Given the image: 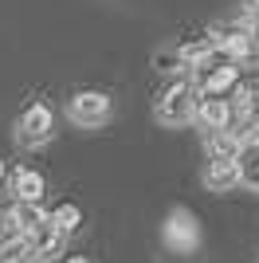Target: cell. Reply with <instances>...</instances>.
<instances>
[{"instance_id": "5b68a950", "label": "cell", "mask_w": 259, "mask_h": 263, "mask_svg": "<svg viewBox=\"0 0 259 263\" xmlns=\"http://www.w3.org/2000/svg\"><path fill=\"white\" fill-rule=\"evenodd\" d=\"M193 122H196V126H200L205 134L232 130V122H236V110H232V99H200V95H196Z\"/></svg>"}, {"instance_id": "30bf717a", "label": "cell", "mask_w": 259, "mask_h": 263, "mask_svg": "<svg viewBox=\"0 0 259 263\" xmlns=\"http://www.w3.org/2000/svg\"><path fill=\"white\" fill-rule=\"evenodd\" d=\"M205 185H208V193H232V189L239 185L236 161H208V169H205Z\"/></svg>"}, {"instance_id": "52a82bcc", "label": "cell", "mask_w": 259, "mask_h": 263, "mask_svg": "<svg viewBox=\"0 0 259 263\" xmlns=\"http://www.w3.org/2000/svg\"><path fill=\"white\" fill-rule=\"evenodd\" d=\"M0 220L8 224L12 236H28L35 224H43V220H47V209H43V204H28V200H12V209L4 212Z\"/></svg>"}, {"instance_id": "277c9868", "label": "cell", "mask_w": 259, "mask_h": 263, "mask_svg": "<svg viewBox=\"0 0 259 263\" xmlns=\"http://www.w3.org/2000/svg\"><path fill=\"white\" fill-rule=\"evenodd\" d=\"M161 240H165V248H169V252L193 255L196 248H200V224H196V216H193L189 209H173L169 216H165Z\"/></svg>"}, {"instance_id": "7a4b0ae2", "label": "cell", "mask_w": 259, "mask_h": 263, "mask_svg": "<svg viewBox=\"0 0 259 263\" xmlns=\"http://www.w3.org/2000/svg\"><path fill=\"white\" fill-rule=\"evenodd\" d=\"M193 106H196V87L189 79H177L157 99V122H165V126H189L193 122Z\"/></svg>"}, {"instance_id": "ba28073f", "label": "cell", "mask_w": 259, "mask_h": 263, "mask_svg": "<svg viewBox=\"0 0 259 263\" xmlns=\"http://www.w3.org/2000/svg\"><path fill=\"white\" fill-rule=\"evenodd\" d=\"M24 243H28V255H32V259H51V255H59V248H63V236L51 228V220H43V224H35V228L24 236Z\"/></svg>"}, {"instance_id": "9c48e42d", "label": "cell", "mask_w": 259, "mask_h": 263, "mask_svg": "<svg viewBox=\"0 0 259 263\" xmlns=\"http://www.w3.org/2000/svg\"><path fill=\"white\" fill-rule=\"evenodd\" d=\"M43 193H47V181H43L40 169H16V173H12V197H16V200L40 204Z\"/></svg>"}, {"instance_id": "3957f363", "label": "cell", "mask_w": 259, "mask_h": 263, "mask_svg": "<svg viewBox=\"0 0 259 263\" xmlns=\"http://www.w3.org/2000/svg\"><path fill=\"white\" fill-rule=\"evenodd\" d=\"M114 114V99L106 90H75L67 99V118L75 126H106Z\"/></svg>"}, {"instance_id": "9a60e30c", "label": "cell", "mask_w": 259, "mask_h": 263, "mask_svg": "<svg viewBox=\"0 0 259 263\" xmlns=\"http://www.w3.org/2000/svg\"><path fill=\"white\" fill-rule=\"evenodd\" d=\"M244 24H248V28H259V0H248V4H244Z\"/></svg>"}, {"instance_id": "8992f818", "label": "cell", "mask_w": 259, "mask_h": 263, "mask_svg": "<svg viewBox=\"0 0 259 263\" xmlns=\"http://www.w3.org/2000/svg\"><path fill=\"white\" fill-rule=\"evenodd\" d=\"M236 177L248 193H259V134H244L236 149Z\"/></svg>"}, {"instance_id": "5bb4252c", "label": "cell", "mask_w": 259, "mask_h": 263, "mask_svg": "<svg viewBox=\"0 0 259 263\" xmlns=\"http://www.w3.org/2000/svg\"><path fill=\"white\" fill-rule=\"evenodd\" d=\"M153 63H157V71H189V67H184V59H181V51H157V59H153Z\"/></svg>"}, {"instance_id": "e0dca14e", "label": "cell", "mask_w": 259, "mask_h": 263, "mask_svg": "<svg viewBox=\"0 0 259 263\" xmlns=\"http://www.w3.org/2000/svg\"><path fill=\"white\" fill-rule=\"evenodd\" d=\"M0 181H4V161H0Z\"/></svg>"}, {"instance_id": "4fadbf2b", "label": "cell", "mask_w": 259, "mask_h": 263, "mask_svg": "<svg viewBox=\"0 0 259 263\" xmlns=\"http://www.w3.org/2000/svg\"><path fill=\"white\" fill-rule=\"evenodd\" d=\"M24 255H28V243H24V236H8V240L0 243V263H20Z\"/></svg>"}, {"instance_id": "2e32d148", "label": "cell", "mask_w": 259, "mask_h": 263, "mask_svg": "<svg viewBox=\"0 0 259 263\" xmlns=\"http://www.w3.org/2000/svg\"><path fill=\"white\" fill-rule=\"evenodd\" d=\"M63 263H90L86 255H71V259H63Z\"/></svg>"}, {"instance_id": "7c38bea8", "label": "cell", "mask_w": 259, "mask_h": 263, "mask_svg": "<svg viewBox=\"0 0 259 263\" xmlns=\"http://www.w3.org/2000/svg\"><path fill=\"white\" fill-rule=\"evenodd\" d=\"M208 161H232L239 149V134L236 130H220V134H208Z\"/></svg>"}, {"instance_id": "6da1fadb", "label": "cell", "mask_w": 259, "mask_h": 263, "mask_svg": "<svg viewBox=\"0 0 259 263\" xmlns=\"http://www.w3.org/2000/svg\"><path fill=\"white\" fill-rule=\"evenodd\" d=\"M55 134V118H51V106L47 102H28L16 118V142L28 145V149H40V145L51 142Z\"/></svg>"}, {"instance_id": "8fae6325", "label": "cell", "mask_w": 259, "mask_h": 263, "mask_svg": "<svg viewBox=\"0 0 259 263\" xmlns=\"http://www.w3.org/2000/svg\"><path fill=\"white\" fill-rule=\"evenodd\" d=\"M47 220H51V228L59 232V236H71V232L83 228V212H79V204H71V200L55 204V209L47 212Z\"/></svg>"}]
</instances>
